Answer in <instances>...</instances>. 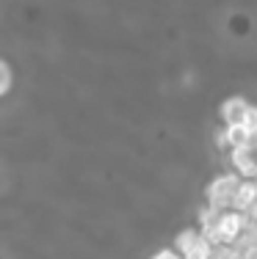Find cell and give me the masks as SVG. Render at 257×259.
I'll return each instance as SVG.
<instances>
[{
  "label": "cell",
  "mask_w": 257,
  "mask_h": 259,
  "mask_svg": "<svg viewBox=\"0 0 257 259\" xmlns=\"http://www.w3.org/2000/svg\"><path fill=\"white\" fill-rule=\"evenodd\" d=\"M243 180H238L235 174H222L216 177V180L210 182V188H207V207H213L216 212H224L227 207H232V201H235V193L238 188H241Z\"/></svg>",
  "instance_id": "obj_1"
},
{
  "label": "cell",
  "mask_w": 257,
  "mask_h": 259,
  "mask_svg": "<svg viewBox=\"0 0 257 259\" xmlns=\"http://www.w3.org/2000/svg\"><path fill=\"white\" fill-rule=\"evenodd\" d=\"M249 226V215L246 212H222V221H218V229H222V237L227 245H235V240L243 234V229Z\"/></svg>",
  "instance_id": "obj_2"
},
{
  "label": "cell",
  "mask_w": 257,
  "mask_h": 259,
  "mask_svg": "<svg viewBox=\"0 0 257 259\" xmlns=\"http://www.w3.org/2000/svg\"><path fill=\"white\" fill-rule=\"evenodd\" d=\"M246 113H249V102L243 100V97H230V100L222 105V119L227 127H243Z\"/></svg>",
  "instance_id": "obj_3"
},
{
  "label": "cell",
  "mask_w": 257,
  "mask_h": 259,
  "mask_svg": "<svg viewBox=\"0 0 257 259\" xmlns=\"http://www.w3.org/2000/svg\"><path fill=\"white\" fill-rule=\"evenodd\" d=\"M232 165H235L238 174H243L246 180H254L257 177V160H254L252 146H238V149H232Z\"/></svg>",
  "instance_id": "obj_4"
},
{
  "label": "cell",
  "mask_w": 257,
  "mask_h": 259,
  "mask_svg": "<svg viewBox=\"0 0 257 259\" xmlns=\"http://www.w3.org/2000/svg\"><path fill=\"white\" fill-rule=\"evenodd\" d=\"M254 201H257V182L254 180H243L241 188H238V193H235V201H232V209L249 212V209L254 207Z\"/></svg>",
  "instance_id": "obj_5"
},
{
  "label": "cell",
  "mask_w": 257,
  "mask_h": 259,
  "mask_svg": "<svg viewBox=\"0 0 257 259\" xmlns=\"http://www.w3.org/2000/svg\"><path fill=\"white\" fill-rule=\"evenodd\" d=\"M213 254H216V245H213L210 240L199 237L197 245H194L191 251H186V254H182V259H213Z\"/></svg>",
  "instance_id": "obj_6"
},
{
  "label": "cell",
  "mask_w": 257,
  "mask_h": 259,
  "mask_svg": "<svg viewBox=\"0 0 257 259\" xmlns=\"http://www.w3.org/2000/svg\"><path fill=\"white\" fill-rule=\"evenodd\" d=\"M199 237H202V229H182L180 234H177V240H174L177 251H180V254L191 251L194 245H197V240H199Z\"/></svg>",
  "instance_id": "obj_7"
},
{
  "label": "cell",
  "mask_w": 257,
  "mask_h": 259,
  "mask_svg": "<svg viewBox=\"0 0 257 259\" xmlns=\"http://www.w3.org/2000/svg\"><path fill=\"white\" fill-rule=\"evenodd\" d=\"M238 248L249 251V248H257V221H249V226L243 229V234L235 240Z\"/></svg>",
  "instance_id": "obj_8"
},
{
  "label": "cell",
  "mask_w": 257,
  "mask_h": 259,
  "mask_svg": "<svg viewBox=\"0 0 257 259\" xmlns=\"http://www.w3.org/2000/svg\"><path fill=\"white\" fill-rule=\"evenodd\" d=\"M213 259H246V251L238 248V245H216V254H213Z\"/></svg>",
  "instance_id": "obj_9"
},
{
  "label": "cell",
  "mask_w": 257,
  "mask_h": 259,
  "mask_svg": "<svg viewBox=\"0 0 257 259\" xmlns=\"http://www.w3.org/2000/svg\"><path fill=\"white\" fill-rule=\"evenodd\" d=\"M243 127H246L249 133H252L254 138H257V108H254V105H249V113H246V121H243Z\"/></svg>",
  "instance_id": "obj_10"
},
{
  "label": "cell",
  "mask_w": 257,
  "mask_h": 259,
  "mask_svg": "<svg viewBox=\"0 0 257 259\" xmlns=\"http://www.w3.org/2000/svg\"><path fill=\"white\" fill-rule=\"evenodd\" d=\"M0 75H3L0 91H3V94H9V89H11V66H9V64H0Z\"/></svg>",
  "instance_id": "obj_11"
},
{
  "label": "cell",
  "mask_w": 257,
  "mask_h": 259,
  "mask_svg": "<svg viewBox=\"0 0 257 259\" xmlns=\"http://www.w3.org/2000/svg\"><path fill=\"white\" fill-rule=\"evenodd\" d=\"M216 146H218V149H232V144H230V130H227V127L216 133Z\"/></svg>",
  "instance_id": "obj_12"
},
{
  "label": "cell",
  "mask_w": 257,
  "mask_h": 259,
  "mask_svg": "<svg viewBox=\"0 0 257 259\" xmlns=\"http://www.w3.org/2000/svg\"><path fill=\"white\" fill-rule=\"evenodd\" d=\"M152 259H180V254H177V251H171V248H163V251H158Z\"/></svg>",
  "instance_id": "obj_13"
},
{
  "label": "cell",
  "mask_w": 257,
  "mask_h": 259,
  "mask_svg": "<svg viewBox=\"0 0 257 259\" xmlns=\"http://www.w3.org/2000/svg\"><path fill=\"white\" fill-rule=\"evenodd\" d=\"M246 259H257V248H249L246 251Z\"/></svg>",
  "instance_id": "obj_14"
}]
</instances>
